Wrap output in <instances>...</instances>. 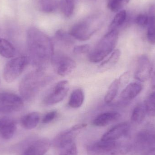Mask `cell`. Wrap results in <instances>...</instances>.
<instances>
[{"mask_svg": "<svg viewBox=\"0 0 155 155\" xmlns=\"http://www.w3.org/2000/svg\"><path fill=\"white\" fill-rule=\"evenodd\" d=\"M27 45L30 62L36 70L43 71L53 58L51 39L38 28L31 27L27 32Z\"/></svg>", "mask_w": 155, "mask_h": 155, "instance_id": "6da1fadb", "label": "cell"}, {"mask_svg": "<svg viewBox=\"0 0 155 155\" xmlns=\"http://www.w3.org/2000/svg\"><path fill=\"white\" fill-rule=\"evenodd\" d=\"M51 80L42 70H36L26 74L19 85V92L22 98L27 102L33 100L40 90Z\"/></svg>", "mask_w": 155, "mask_h": 155, "instance_id": "7a4b0ae2", "label": "cell"}, {"mask_svg": "<svg viewBox=\"0 0 155 155\" xmlns=\"http://www.w3.org/2000/svg\"><path fill=\"white\" fill-rule=\"evenodd\" d=\"M117 141L101 140L93 143L87 146V153L88 155H125L132 150L133 145L128 141Z\"/></svg>", "mask_w": 155, "mask_h": 155, "instance_id": "3957f363", "label": "cell"}, {"mask_svg": "<svg viewBox=\"0 0 155 155\" xmlns=\"http://www.w3.org/2000/svg\"><path fill=\"white\" fill-rule=\"evenodd\" d=\"M103 22L102 15H94L74 24L71 28L69 33L78 41H87L99 29Z\"/></svg>", "mask_w": 155, "mask_h": 155, "instance_id": "277c9868", "label": "cell"}, {"mask_svg": "<svg viewBox=\"0 0 155 155\" xmlns=\"http://www.w3.org/2000/svg\"><path fill=\"white\" fill-rule=\"evenodd\" d=\"M117 30H110L100 40L96 46L90 52L89 61L98 63L105 59L114 51L118 41Z\"/></svg>", "mask_w": 155, "mask_h": 155, "instance_id": "5b68a950", "label": "cell"}, {"mask_svg": "<svg viewBox=\"0 0 155 155\" xmlns=\"http://www.w3.org/2000/svg\"><path fill=\"white\" fill-rule=\"evenodd\" d=\"M30 62L29 57L21 56L9 61L4 68L3 77L8 83H12L22 73Z\"/></svg>", "mask_w": 155, "mask_h": 155, "instance_id": "8992f818", "label": "cell"}, {"mask_svg": "<svg viewBox=\"0 0 155 155\" xmlns=\"http://www.w3.org/2000/svg\"><path fill=\"white\" fill-rule=\"evenodd\" d=\"M24 107L22 97L12 92H0V111L10 113L21 111Z\"/></svg>", "mask_w": 155, "mask_h": 155, "instance_id": "52a82bcc", "label": "cell"}, {"mask_svg": "<svg viewBox=\"0 0 155 155\" xmlns=\"http://www.w3.org/2000/svg\"><path fill=\"white\" fill-rule=\"evenodd\" d=\"M86 126V124H79L64 130L55 137L52 142L53 145L55 148L60 149L67 145L74 142L78 135Z\"/></svg>", "mask_w": 155, "mask_h": 155, "instance_id": "ba28073f", "label": "cell"}, {"mask_svg": "<svg viewBox=\"0 0 155 155\" xmlns=\"http://www.w3.org/2000/svg\"><path fill=\"white\" fill-rule=\"evenodd\" d=\"M70 89V84L67 80L59 81L44 99L45 105L51 106L64 100Z\"/></svg>", "mask_w": 155, "mask_h": 155, "instance_id": "9c48e42d", "label": "cell"}, {"mask_svg": "<svg viewBox=\"0 0 155 155\" xmlns=\"http://www.w3.org/2000/svg\"><path fill=\"white\" fill-rule=\"evenodd\" d=\"M135 144L140 149L147 148L155 144V128L148 126L140 130L136 136Z\"/></svg>", "mask_w": 155, "mask_h": 155, "instance_id": "30bf717a", "label": "cell"}, {"mask_svg": "<svg viewBox=\"0 0 155 155\" xmlns=\"http://www.w3.org/2000/svg\"><path fill=\"white\" fill-rule=\"evenodd\" d=\"M153 65L148 56L141 55L137 61V66L135 73V79L141 82L148 80L152 74Z\"/></svg>", "mask_w": 155, "mask_h": 155, "instance_id": "8fae6325", "label": "cell"}, {"mask_svg": "<svg viewBox=\"0 0 155 155\" xmlns=\"http://www.w3.org/2000/svg\"><path fill=\"white\" fill-rule=\"evenodd\" d=\"M130 126L127 122L120 123L115 126L105 133L101 140L105 141H117L128 135Z\"/></svg>", "mask_w": 155, "mask_h": 155, "instance_id": "7c38bea8", "label": "cell"}, {"mask_svg": "<svg viewBox=\"0 0 155 155\" xmlns=\"http://www.w3.org/2000/svg\"><path fill=\"white\" fill-rule=\"evenodd\" d=\"M54 61L57 74L62 77L68 76L76 67L75 61L67 56L58 57Z\"/></svg>", "mask_w": 155, "mask_h": 155, "instance_id": "4fadbf2b", "label": "cell"}, {"mask_svg": "<svg viewBox=\"0 0 155 155\" xmlns=\"http://www.w3.org/2000/svg\"><path fill=\"white\" fill-rule=\"evenodd\" d=\"M51 145V142L48 139H40L29 146L22 155H44L48 151Z\"/></svg>", "mask_w": 155, "mask_h": 155, "instance_id": "5bb4252c", "label": "cell"}, {"mask_svg": "<svg viewBox=\"0 0 155 155\" xmlns=\"http://www.w3.org/2000/svg\"><path fill=\"white\" fill-rule=\"evenodd\" d=\"M16 130L15 121L9 117L0 118V136L4 139L12 138Z\"/></svg>", "mask_w": 155, "mask_h": 155, "instance_id": "9a60e30c", "label": "cell"}, {"mask_svg": "<svg viewBox=\"0 0 155 155\" xmlns=\"http://www.w3.org/2000/svg\"><path fill=\"white\" fill-rule=\"evenodd\" d=\"M143 88L140 83H133L127 85L120 95V98L123 102L127 103L137 97Z\"/></svg>", "mask_w": 155, "mask_h": 155, "instance_id": "2e32d148", "label": "cell"}, {"mask_svg": "<svg viewBox=\"0 0 155 155\" xmlns=\"http://www.w3.org/2000/svg\"><path fill=\"white\" fill-rule=\"evenodd\" d=\"M121 115L117 112H110L103 113L95 117L93 124L97 127H104L120 119Z\"/></svg>", "mask_w": 155, "mask_h": 155, "instance_id": "e0dca14e", "label": "cell"}, {"mask_svg": "<svg viewBox=\"0 0 155 155\" xmlns=\"http://www.w3.org/2000/svg\"><path fill=\"white\" fill-rule=\"evenodd\" d=\"M40 118V114L38 112H31L23 117L21 119V124L25 129L31 130L38 125Z\"/></svg>", "mask_w": 155, "mask_h": 155, "instance_id": "ac0fdd59", "label": "cell"}, {"mask_svg": "<svg viewBox=\"0 0 155 155\" xmlns=\"http://www.w3.org/2000/svg\"><path fill=\"white\" fill-rule=\"evenodd\" d=\"M121 52L119 49L114 50L109 58L102 63L98 67V70L101 72L107 71L114 66L119 61L121 57Z\"/></svg>", "mask_w": 155, "mask_h": 155, "instance_id": "d6986e66", "label": "cell"}, {"mask_svg": "<svg viewBox=\"0 0 155 155\" xmlns=\"http://www.w3.org/2000/svg\"><path fill=\"white\" fill-rule=\"evenodd\" d=\"M84 100V93L81 88H78L73 91L69 101V105L73 108L81 107Z\"/></svg>", "mask_w": 155, "mask_h": 155, "instance_id": "ffe728a7", "label": "cell"}, {"mask_svg": "<svg viewBox=\"0 0 155 155\" xmlns=\"http://www.w3.org/2000/svg\"><path fill=\"white\" fill-rule=\"evenodd\" d=\"M13 45L7 40L0 38V55L6 58L13 57L15 54Z\"/></svg>", "mask_w": 155, "mask_h": 155, "instance_id": "44dd1931", "label": "cell"}, {"mask_svg": "<svg viewBox=\"0 0 155 155\" xmlns=\"http://www.w3.org/2000/svg\"><path fill=\"white\" fill-rule=\"evenodd\" d=\"M147 114L144 104H140L135 107L133 110L131 119L134 123L140 124L144 120Z\"/></svg>", "mask_w": 155, "mask_h": 155, "instance_id": "7402d4cb", "label": "cell"}, {"mask_svg": "<svg viewBox=\"0 0 155 155\" xmlns=\"http://www.w3.org/2000/svg\"><path fill=\"white\" fill-rule=\"evenodd\" d=\"M80 0H61L59 4L63 13L66 17L71 16L74 12L75 5Z\"/></svg>", "mask_w": 155, "mask_h": 155, "instance_id": "603a6c76", "label": "cell"}, {"mask_svg": "<svg viewBox=\"0 0 155 155\" xmlns=\"http://www.w3.org/2000/svg\"><path fill=\"white\" fill-rule=\"evenodd\" d=\"M39 7L42 12L51 13L55 12L59 6L58 0H39Z\"/></svg>", "mask_w": 155, "mask_h": 155, "instance_id": "cb8c5ba5", "label": "cell"}, {"mask_svg": "<svg viewBox=\"0 0 155 155\" xmlns=\"http://www.w3.org/2000/svg\"><path fill=\"white\" fill-rule=\"evenodd\" d=\"M120 85L118 79H116L110 84L105 96L104 101L107 104H110L117 95Z\"/></svg>", "mask_w": 155, "mask_h": 155, "instance_id": "d4e9b609", "label": "cell"}, {"mask_svg": "<svg viewBox=\"0 0 155 155\" xmlns=\"http://www.w3.org/2000/svg\"><path fill=\"white\" fill-rule=\"evenodd\" d=\"M127 17V14L125 10H121L116 15L109 25L110 30H117V29L125 22Z\"/></svg>", "mask_w": 155, "mask_h": 155, "instance_id": "484cf974", "label": "cell"}, {"mask_svg": "<svg viewBox=\"0 0 155 155\" xmlns=\"http://www.w3.org/2000/svg\"><path fill=\"white\" fill-rule=\"evenodd\" d=\"M149 21L147 33V41L151 44H155V13L149 12Z\"/></svg>", "mask_w": 155, "mask_h": 155, "instance_id": "4316f807", "label": "cell"}, {"mask_svg": "<svg viewBox=\"0 0 155 155\" xmlns=\"http://www.w3.org/2000/svg\"><path fill=\"white\" fill-rule=\"evenodd\" d=\"M55 37L57 41L65 45H72L74 43L73 37L69 33H67L63 30H58L55 32Z\"/></svg>", "mask_w": 155, "mask_h": 155, "instance_id": "83f0119b", "label": "cell"}, {"mask_svg": "<svg viewBox=\"0 0 155 155\" xmlns=\"http://www.w3.org/2000/svg\"><path fill=\"white\" fill-rule=\"evenodd\" d=\"M129 0H107V6L113 12H118L124 7Z\"/></svg>", "mask_w": 155, "mask_h": 155, "instance_id": "f1b7e54d", "label": "cell"}, {"mask_svg": "<svg viewBox=\"0 0 155 155\" xmlns=\"http://www.w3.org/2000/svg\"><path fill=\"white\" fill-rule=\"evenodd\" d=\"M144 104L147 114L150 116H155V92L151 93Z\"/></svg>", "mask_w": 155, "mask_h": 155, "instance_id": "f546056e", "label": "cell"}, {"mask_svg": "<svg viewBox=\"0 0 155 155\" xmlns=\"http://www.w3.org/2000/svg\"><path fill=\"white\" fill-rule=\"evenodd\" d=\"M59 150L60 155H78L77 146L74 142L63 147Z\"/></svg>", "mask_w": 155, "mask_h": 155, "instance_id": "4dcf8cb0", "label": "cell"}, {"mask_svg": "<svg viewBox=\"0 0 155 155\" xmlns=\"http://www.w3.org/2000/svg\"><path fill=\"white\" fill-rule=\"evenodd\" d=\"M149 21V16L148 15L140 14L138 15L135 19V22L137 25L141 27H146L147 26Z\"/></svg>", "mask_w": 155, "mask_h": 155, "instance_id": "1f68e13d", "label": "cell"}, {"mask_svg": "<svg viewBox=\"0 0 155 155\" xmlns=\"http://www.w3.org/2000/svg\"><path fill=\"white\" fill-rule=\"evenodd\" d=\"M90 50L89 45H77L74 48L73 52L76 54H82L88 52Z\"/></svg>", "mask_w": 155, "mask_h": 155, "instance_id": "d6a6232c", "label": "cell"}, {"mask_svg": "<svg viewBox=\"0 0 155 155\" xmlns=\"http://www.w3.org/2000/svg\"><path fill=\"white\" fill-rule=\"evenodd\" d=\"M57 115V112L56 111H51L46 114L42 119V123L44 124H49L51 122Z\"/></svg>", "mask_w": 155, "mask_h": 155, "instance_id": "836d02e7", "label": "cell"}, {"mask_svg": "<svg viewBox=\"0 0 155 155\" xmlns=\"http://www.w3.org/2000/svg\"><path fill=\"white\" fill-rule=\"evenodd\" d=\"M130 78V73L129 72H126L123 74L118 78L120 86L124 85L129 82Z\"/></svg>", "mask_w": 155, "mask_h": 155, "instance_id": "e575fe53", "label": "cell"}, {"mask_svg": "<svg viewBox=\"0 0 155 155\" xmlns=\"http://www.w3.org/2000/svg\"><path fill=\"white\" fill-rule=\"evenodd\" d=\"M151 86L152 88H155V71L151 79Z\"/></svg>", "mask_w": 155, "mask_h": 155, "instance_id": "d590c367", "label": "cell"}, {"mask_svg": "<svg viewBox=\"0 0 155 155\" xmlns=\"http://www.w3.org/2000/svg\"><path fill=\"white\" fill-rule=\"evenodd\" d=\"M143 155H155V147L148 150Z\"/></svg>", "mask_w": 155, "mask_h": 155, "instance_id": "8d00e7d4", "label": "cell"}]
</instances>
